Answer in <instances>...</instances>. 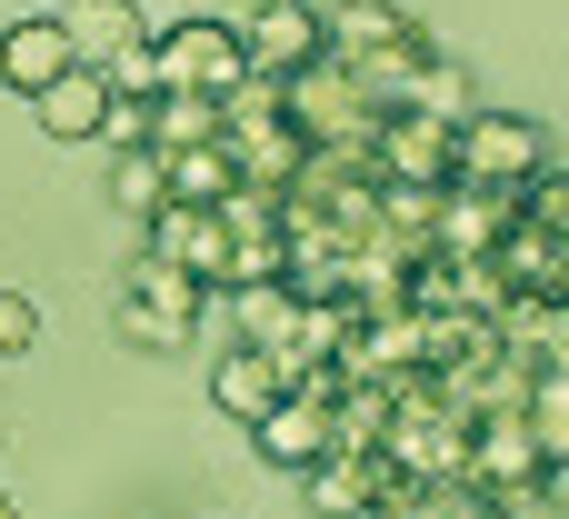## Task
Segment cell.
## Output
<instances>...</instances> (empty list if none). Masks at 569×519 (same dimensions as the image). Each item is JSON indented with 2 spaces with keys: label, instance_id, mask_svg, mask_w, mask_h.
I'll use <instances>...</instances> for the list:
<instances>
[{
  "label": "cell",
  "instance_id": "1",
  "mask_svg": "<svg viewBox=\"0 0 569 519\" xmlns=\"http://www.w3.org/2000/svg\"><path fill=\"white\" fill-rule=\"evenodd\" d=\"M550 170V130L520 110H460L450 120V180L470 190H530Z\"/></svg>",
  "mask_w": 569,
  "mask_h": 519
},
{
  "label": "cell",
  "instance_id": "2",
  "mask_svg": "<svg viewBox=\"0 0 569 519\" xmlns=\"http://www.w3.org/2000/svg\"><path fill=\"white\" fill-rule=\"evenodd\" d=\"M200 280L180 270V260H160V250H140L130 270H120V300H110V320H120V340L130 350H190V320H200Z\"/></svg>",
  "mask_w": 569,
  "mask_h": 519
},
{
  "label": "cell",
  "instance_id": "3",
  "mask_svg": "<svg viewBox=\"0 0 569 519\" xmlns=\"http://www.w3.org/2000/svg\"><path fill=\"white\" fill-rule=\"evenodd\" d=\"M150 80H160V90L230 100V90L250 80V50H240V30H230V20H180V30H160V40H150Z\"/></svg>",
  "mask_w": 569,
  "mask_h": 519
},
{
  "label": "cell",
  "instance_id": "4",
  "mask_svg": "<svg viewBox=\"0 0 569 519\" xmlns=\"http://www.w3.org/2000/svg\"><path fill=\"white\" fill-rule=\"evenodd\" d=\"M250 440H260V460L270 470H320V460H340L350 450V430H340V380H310V390H290L270 420H250Z\"/></svg>",
  "mask_w": 569,
  "mask_h": 519
},
{
  "label": "cell",
  "instance_id": "5",
  "mask_svg": "<svg viewBox=\"0 0 569 519\" xmlns=\"http://www.w3.org/2000/svg\"><path fill=\"white\" fill-rule=\"evenodd\" d=\"M240 50H250V70H260V80H290L300 60H320V50H330V20H320L310 0H250Z\"/></svg>",
  "mask_w": 569,
  "mask_h": 519
},
{
  "label": "cell",
  "instance_id": "6",
  "mask_svg": "<svg viewBox=\"0 0 569 519\" xmlns=\"http://www.w3.org/2000/svg\"><path fill=\"white\" fill-rule=\"evenodd\" d=\"M60 30H70V50H80L90 70H120V60H140V50H150L140 0H60Z\"/></svg>",
  "mask_w": 569,
  "mask_h": 519
},
{
  "label": "cell",
  "instance_id": "7",
  "mask_svg": "<svg viewBox=\"0 0 569 519\" xmlns=\"http://www.w3.org/2000/svg\"><path fill=\"white\" fill-rule=\"evenodd\" d=\"M210 400H220V410H230V420L250 430V420H270V410L290 400V370H280L270 350H250V340H230V350H220V370H210Z\"/></svg>",
  "mask_w": 569,
  "mask_h": 519
},
{
  "label": "cell",
  "instance_id": "8",
  "mask_svg": "<svg viewBox=\"0 0 569 519\" xmlns=\"http://www.w3.org/2000/svg\"><path fill=\"white\" fill-rule=\"evenodd\" d=\"M30 110H40V130H50V140H100V120H110V70L70 60L50 90H30Z\"/></svg>",
  "mask_w": 569,
  "mask_h": 519
},
{
  "label": "cell",
  "instance_id": "9",
  "mask_svg": "<svg viewBox=\"0 0 569 519\" xmlns=\"http://www.w3.org/2000/svg\"><path fill=\"white\" fill-rule=\"evenodd\" d=\"M70 60H80V50H70L60 10H40V20H10V30H0V80H10L20 100H30V90H50Z\"/></svg>",
  "mask_w": 569,
  "mask_h": 519
},
{
  "label": "cell",
  "instance_id": "10",
  "mask_svg": "<svg viewBox=\"0 0 569 519\" xmlns=\"http://www.w3.org/2000/svg\"><path fill=\"white\" fill-rule=\"evenodd\" d=\"M160 170H170V200H230V190H240V170H230L220 130H210V140H180V150H160Z\"/></svg>",
  "mask_w": 569,
  "mask_h": 519
},
{
  "label": "cell",
  "instance_id": "11",
  "mask_svg": "<svg viewBox=\"0 0 569 519\" xmlns=\"http://www.w3.org/2000/svg\"><path fill=\"white\" fill-rule=\"evenodd\" d=\"M370 519H500V510H490L470 480H410V490H390Z\"/></svg>",
  "mask_w": 569,
  "mask_h": 519
},
{
  "label": "cell",
  "instance_id": "12",
  "mask_svg": "<svg viewBox=\"0 0 569 519\" xmlns=\"http://www.w3.org/2000/svg\"><path fill=\"white\" fill-rule=\"evenodd\" d=\"M110 200L150 220V210L170 200V170H160V150H110Z\"/></svg>",
  "mask_w": 569,
  "mask_h": 519
},
{
  "label": "cell",
  "instance_id": "13",
  "mask_svg": "<svg viewBox=\"0 0 569 519\" xmlns=\"http://www.w3.org/2000/svg\"><path fill=\"white\" fill-rule=\"evenodd\" d=\"M520 210H530V220H540L550 240H569V170H560V160H550V170H540V180L520 190Z\"/></svg>",
  "mask_w": 569,
  "mask_h": 519
},
{
  "label": "cell",
  "instance_id": "14",
  "mask_svg": "<svg viewBox=\"0 0 569 519\" xmlns=\"http://www.w3.org/2000/svg\"><path fill=\"white\" fill-rule=\"evenodd\" d=\"M30 340H40V300L30 290H0V360H20Z\"/></svg>",
  "mask_w": 569,
  "mask_h": 519
},
{
  "label": "cell",
  "instance_id": "15",
  "mask_svg": "<svg viewBox=\"0 0 569 519\" xmlns=\"http://www.w3.org/2000/svg\"><path fill=\"white\" fill-rule=\"evenodd\" d=\"M0 519H20V510H10V500H0Z\"/></svg>",
  "mask_w": 569,
  "mask_h": 519
}]
</instances>
